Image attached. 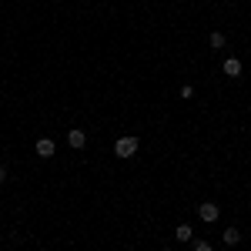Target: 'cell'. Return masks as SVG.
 <instances>
[{"label":"cell","instance_id":"6da1fadb","mask_svg":"<svg viewBox=\"0 0 251 251\" xmlns=\"http://www.w3.org/2000/svg\"><path fill=\"white\" fill-rule=\"evenodd\" d=\"M137 148H141V141H137L134 134H124V137H117L114 154H117V157H134V154H137Z\"/></svg>","mask_w":251,"mask_h":251},{"label":"cell","instance_id":"7a4b0ae2","mask_svg":"<svg viewBox=\"0 0 251 251\" xmlns=\"http://www.w3.org/2000/svg\"><path fill=\"white\" fill-rule=\"evenodd\" d=\"M218 214H221V208H218L214 201H204V204H198V218H201L204 225H214V221H218Z\"/></svg>","mask_w":251,"mask_h":251},{"label":"cell","instance_id":"3957f363","mask_svg":"<svg viewBox=\"0 0 251 251\" xmlns=\"http://www.w3.org/2000/svg\"><path fill=\"white\" fill-rule=\"evenodd\" d=\"M34 151H37V157H54L57 154V144H54V137H40L34 144Z\"/></svg>","mask_w":251,"mask_h":251},{"label":"cell","instance_id":"277c9868","mask_svg":"<svg viewBox=\"0 0 251 251\" xmlns=\"http://www.w3.org/2000/svg\"><path fill=\"white\" fill-rule=\"evenodd\" d=\"M67 144H71L74 151H80V148L87 144V134H84L80 127H71V134H67Z\"/></svg>","mask_w":251,"mask_h":251},{"label":"cell","instance_id":"5b68a950","mask_svg":"<svg viewBox=\"0 0 251 251\" xmlns=\"http://www.w3.org/2000/svg\"><path fill=\"white\" fill-rule=\"evenodd\" d=\"M221 71H225L228 77H241V60H238V57H228L225 64H221Z\"/></svg>","mask_w":251,"mask_h":251},{"label":"cell","instance_id":"8992f818","mask_svg":"<svg viewBox=\"0 0 251 251\" xmlns=\"http://www.w3.org/2000/svg\"><path fill=\"white\" fill-rule=\"evenodd\" d=\"M174 238H177V241H184V245H188V241H194L191 225H177V228H174Z\"/></svg>","mask_w":251,"mask_h":251},{"label":"cell","instance_id":"52a82bcc","mask_svg":"<svg viewBox=\"0 0 251 251\" xmlns=\"http://www.w3.org/2000/svg\"><path fill=\"white\" fill-rule=\"evenodd\" d=\"M208 44H211L214 50H221V47H225V44H228V37H225V34H221V30H214L211 37H208Z\"/></svg>","mask_w":251,"mask_h":251},{"label":"cell","instance_id":"ba28073f","mask_svg":"<svg viewBox=\"0 0 251 251\" xmlns=\"http://www.w3.org/2000/svg\"><path fill=\"white\" fill-rule=\"evenodd\" d=\"M221 238H225V245H238V241H241V231H238V228H225Z\"/></svg>","mask_w":251,"mask_h":251},{"label":"cell","instance_id":"9c48e42d","mask_svg":"<svg viewBox=\"0 0 251 251\" xmlns=\"http://www.w3.org/2000/svg\"><path fill=\"white\" fill-rule=\"evenodd\" d=\"M181 97H184V100H191V97H194V87H191V84H184V87H181Z\"/></svg>","mask_w":251,"mask_h":251},{"label":"cell","instance_id":"30bf717a","mask_svg":"<svg viewBox=\"0 0 251 251\" xmlns=\"http://www.w3.org/2000/svg\"><path fill=\"white\" fill-rule=\"evenodd\" d=\"M194 251H214L208 241H194Z\"/></svg>","mask_w":251,"mask_h":251},{"label":"cell","instance_id":"8fae6325","mask_svg":"<svg viewBox=\"0 0 251 251\" xmlns=\"http://www.w3.org/2000/svg\"><path fill=\"white\" fill-rule=\"evenodd\" d=\"M3 181H7V168L0 164V184H3Z\"/></svg>","mask_w":251,"mask_h":251},{"label":"cell","instance_id":"7c38bea8","mask_svg":"<svg viewBox=\"0 0 251 251\" xmlns=\"http://www.w3.org/2000/svg\"><path fill=\"white\" fill-rule=\"evenodd\" d=\"M164 251H171V248H164Z\"/></svg>","mask_w":251,"mask_h":251}]
</instances>
